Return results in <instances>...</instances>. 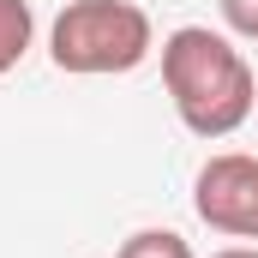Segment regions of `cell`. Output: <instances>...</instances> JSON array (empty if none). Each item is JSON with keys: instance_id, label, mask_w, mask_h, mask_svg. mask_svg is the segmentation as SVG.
I'll return each instance as SVG.
<instances>
[{"instance_id": "cell-3", "label": "cell", "mask_w": 258, "mask_h": 258, "mask_svg": "<svg viewBox=\"0 0 258 258\" xmlns=\"http://www.w3.org/2000/svg\"><path fill=\"white\" fill-rule=\"evenodd\" d=\"M192 210L204 228H216L228 240H258V156H246V150L210 156L192 180Z\"/></svg>"}, {"instance_id": "cell-4", "label": "cell", "mask_w": 258, "mask_h": 258, "mask_svg": "<svg viewBox=\"0 0 258 258\" xmlns=\"http://www.w3.org/2000/svg\"><path fill=\"white\" fill-rule=\"evenodd\" d=\"M30 42H36V12H30V0H0V78L30 54Z\"/></svg>"}, {"instance_id": "cell-6", "label": "cell", "mask_w": 258, "mask_h": 258, "mask_svg": "<svg viewBox=\"0 0 258 258\" xmlns=\"http://www.w3.org/2000/svg\"><path fill=\"white\" fill-rule=\"evenodd\" d=\"M216 12H222V24H228L234 36L258 42V0H216Z\"/></svg>"}, {"instance_id": "cell-5", "label": "cell", "mask_w": 258, "mask_h": 258, "mask_svg": "<svg viewBox=\"0 0 258 258\" xmlns=\"http://www.w3.org/2000/svg\"><path fill=\"white\" fill-rule=\"evenodd\" d=\"M114 258H192V246H186L174 228H138V234L120 240Z\"/></svg>"}, {"instance_id": "cell-2", "label": "cell", "mask_w": 258, "mask_h": 258, "mask_svg": "<svg viewBox=\"0 0 258 258\" xmlns=\"http://www.w3.org/2000/svg\"><path fill=\"white\" fill-rule=\"evenodd\" d=\"M156 24L132 0H66L60 18L48 24V54L72 78H108L150 60Z\"/></svg>"}, {"instance_id": "cell-7", "label": "cell", "mask_w": 258, "mask_h": 258, "mask_svg": "<svg viewBox=\"0 0 258 258\" xmlns=\"http://www.w3.org/2000/svg\"><path fill=\"white\" fill-rule=\"evenodd\" d=\"M210 258H258V246H222V252H210Z\"/></svg>"}, {"instance_id": "cell-1", "label": "cell", "mask_w": 258, "mask_h": 258, "mask_svg": "<svg viewBox=\"0 0 258 258\" xmlns=\"http://www.w3.org/2000/svg\"><path fill=\"white\" fill-rule=\"evenodd\" d=\"M162 84L192 138H228L258 108V78L246 54L210 24H180L162 36Z\"/></svg>"}]
</instances>
